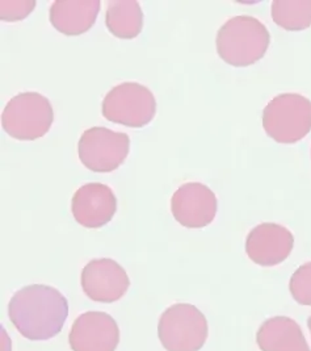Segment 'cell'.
Returning <instances> with one entry per match:
<instances>
[{
  "label": "cell",
  "mask_w": 311,
  "mask_h": 351,
  "mask_svg": "<svg viewBox=\"0 0 311 351\" xmlns=\"http://www.w3.org/2000/svg\"><path fill=\"white\" fill-rule=\"evenodd\" d=\"M69 303L55 288L32 285L11 298L8 316L16 330L29 341H47L61 333Z\"/></svg>",
  "instance_id": "6da1fadb"
},
{
  "label": "cell",
  "mask_w": 311,
  "mask_h": 351,
  "mask_svg": "<svg viewBox=\"0 0 311 351\" xmlns=\"http://www.w3.org/2000/svg\"><path fill=\"white\" fill-rule=\"evenodd\" d=\"M129 149L130 138L126 133L94 127L84 130L79 140V160L94 173H110L124 163Z\"/></svg>",
  "instance_id": "52a82bcc"
},
{
  "label": "cell",
  "mask_w": 311,
  "mask_h": 351,
  "mask_svg": "<svg viewBox=\"0 0 311 351\" xmlns=\"http://www.w3.org/2000/svg\"><path fill=\"white\" fill-rule=\"evenodd\" d=\"M271 36L264 24L252 16H235L227 20L217 33L219 57L235 67L256 64L264 57Z\"/></svg>",
  "instance_id": "7a4b0ae2"
},
{
  "label": "cell",
  "mask_w": 311,
  "mask_h": 351,
  "mask_svg": "<svg viewBox=\"0 0 311 351\" xmlns=\"http://www.w3.org/2000/svg\"><path fill=\"white\" fill-rule=\"evenodd\" d=\"M71 210L79 225L97 229L113 219L117 210V197L108 186L88 183L74 193Z\"/></svg>",
  "instance_id": "7c38bea8"
},
{
  "label": "cell",
  "mask_w": 311,
  "mask_h": 351,
  "mask_svg": "<svg viewBox=\"0 0 311 351\" xmlns=\"http://www.w3.org/2000/svg\"><path fill=\"white\" fill-rule=\"evenodd\" d=\"M265 133L279 144H296L311 130V101L299 94L273 97L263 111Z\"/></svg>",
  "instance_id": "3957f363"
},
{
  "label": "cell",
  "mask_w": 311,
  "mask_h": 351,
  "mask_svg": "<svg viewBox=\"0 0 311 351\" xmlns=\"http://www.w3.org/2000/svg\"><path fill=\"white\" fill-rule=\"evenodd\" d=\"M308 326H309V329H310L311 332V316L309 317V319H308Z\"/></svg>",
  "instance_id": "d6986e66"
},
{
  "label": "cell",
  "mask_w": 311,
  "mask_h": 351,
  "mask_svg": "<svg viewBox=\"0 0 311 351\" xmlns=\"http://www.w3.org/2000/svg\"><path fill=\"white\" fill-rule=\"evenodd\" d=\"M171 212L175 220L186 228H205L217 215L216 193L203 183H186L173 193Z\"/></svg>",
  "instance_id": "ba28073f"
},
{
  "label": "cell",
  "mask_w": 311,
  "mask_h": 351,
  "mask_svg": "<svg viewBox=\"0 0 311 351\" xmlns=\"http://www.w3.org/2000/svg\"><path fill=\"white\" fill-rule=\"evenodd\" d=\"M289 289L297 303L311 305V262L302 265L292 275Z\"/></svg>",
  "instance_id": "e0dca14e"
},
{
  "label": "cell",
  "mask_w": 311,
  "mask_h": 351,
  "mask_svg": "<svg viewBox=\"0 0 311 351\" xmlns=\"http://www.w3.org/2000/svg\"><path fill=\"white\" fill-rule=\"evenodd\" d=\"M160 343L167 351H200L208 339V321L192 304H173L158 324Z\"/></svg>",
  "instance_id": "5b68a950"
},
{
  "label": "cell",
  "mask_w": 311,
  "mask_h": 351,
  "mask_svg": "<svg viewBox=\"0 0 311 351\" xmlns=\"http://www.w3.org/2000/svg\"><path fill=\"white\" fill-rule=\"evenodd\" d=\"M295 246L293 233L279 223H264L255 226L246 240L249 259L263 267H273L286 261Z\"/></svg>",
  "instance_id": "8fae6325"
},
{
  "label": "cell",
  "mask_w": 311,
  "mask_h": 351,
  "mask_svg": "<svg viewBox=\"0 0 311 351\" xmlns=\"http://www.w3.org/2000/svg\"><path fill=\"white\" fill-rule=\"evenodd\" d=\"M105 24L109 32L117 38H136L143 27V12L136 0L109 1Z\"/></svg>",
  "instance_id": "9a60e30c"
},
{
  "label": "cell",
  "mask_w": 311,
  "mask_h": 351,
  "mask_svg": "<svg viewBox=\"0 0 311 351\" xmlns=\"http://www.w3.org/2000/svg\"><path fill=\"white\" fill-rule=\"evenodd\" d=\"M80 280L84 293L97 303L119 302L130 286L124 267L108 258L88 262L83 267Z\"/></svg>",
  "instance_id": "9c48e42d"
},
{
  "label": "cell",
  "mask_w": 311,
  "mask_h": 351,
  "mask_svg": "<svg viewBox=\"0 0 311 351\" xmlns=\"http://www.w3.org/2000/svg\"><path fill=\"white\" fill-rule=\"evenodd\" d=\"M272 19L286 31H303L311 25V0H275Z\"/></svg>",
  "instance_id": "2e32d148"
},
{
  "label": "cell",
  "mask_w": 311,
  "mask_h": 351,
  "mask_svg": "<svg viewBox=\"0 0 311 351\" xmlns=\"http://www.w3.org/2000/svg\"><path fill=\"white\" fill-rule=\"evenodd\" d=\"M103 116L129 128H142L156 116V101L153 93L136 82H125L113 87L101 104Z\"/></svg>",
  "instance_id": "8992f818"
},
{
  "label": "cell",
  "mask_w": 311,
  "mask_h": 351,
  "mask_svg": "<svg viewBox=\"0 0 311 351\" xmlns=\"http://www.w3.org/2000/svg\"><path fill=\"white\" fill-rule=\"evenodd\" d=\"M54 121L49 99L38 93L14 96L1 113V125L7 134L18 141H34L47 134Z\"/></svg>",
  "instance_id": "277c9868"
},
{
  "label": "cell",
  "mask_w": 311,
  "mask_h": 351,
  "mask_svg": "<svg viewBox=\"0 0 311 351\" xmlns=\"http://www.w3.org/2000/svg\"><path fill=\"white\" fill-rule=\"evenodd\" d=\"M256 342L262 351H310L299 325L284 316L264 321L258 330Z\"/></svg>",
  "instance_id": "5bb4252c"
},
{
  "label": "cell",
  "mask_w": 311,
  "mask_h": 351,
  "mask_svg": "<svg viewBox=\"0 0 311 351\" xmlns=\"http://www.w3.org/2000/svg\"><path fill=\"white\" fill-rule=\"evenodd\" d=\"M120 329L105 312H86L74 321L69 343L73 351H116Z\"/></svg>",
  "instance_id": "30bf717a"
},
{
  "label": "cell",
  "mask_w": 311,
  "mask_h": 351,
  "mask_svg": "<svg viewBox=\"0 0 311 351\" xmlns=\"http://www.w3.org/2000/svg\"><path fill=\"white\" fill-rule=\"evenodd\" d=\"M36 7V0H3L0 1V19L17 21L31 15Z\"/></svg>",
  "instance_id": "ac0fdd59"
},
{
  "label": "cell",
  "mask_w": 311,
  "mask_h": 351,
  "mask_svg": "<svg viewBox=\"0 0 311 351\" xmlns=\"http://www.w3.org/2000/svg\"><path fill=\"white\" fill-rule=\"evenodd\" d=\"M100 7V0H55L49 12L50 23L64 36H80L92 28Z\"/></svg>",
  "instance_id": "4fadbf2b"
}]
</instances>
